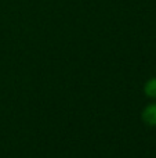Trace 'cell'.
<instances>
[{
  "label": "cell",
  "instance_id": "6da1fadb",
  "mask_svg": "<svg viewBox=\"0 0 156 158\" xmlns=\"http://www.w3.org/2000/svg\"><path fill=\"white\" fill-rule=\"evenodd\" d=\"M141 118L145 123L151 126H156V103L149 104L145 108L142 110V114H141Z\"/></svg>",
  "mask_w": 156,
  "mask_h": 158
},
{
  "label": "cell",
  "instance_id": "7a4b0ae2",
  "mask_svg": "<svg viewBox=\"0 0 156 158\" xmlns=\"http://www.w3.org/2000/svg\"><path fill=\"white\" fill-rule=\"evenodd\" d=\"M144 92L148 97L156 98V78H151L144 86Z\"/></svg>",
  "mask_w": 156,
  "mask_h": 158
}]
</instances>
